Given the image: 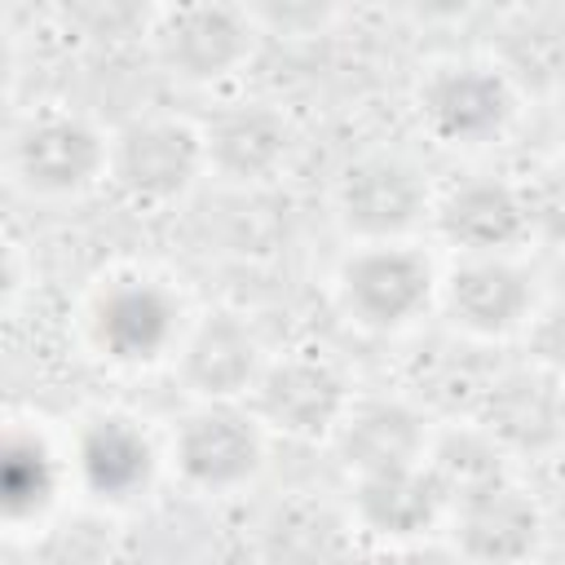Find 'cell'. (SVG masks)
Listing matches in <instances>:
<instances>
[{"label":"cell","instance_id":"23","mask_svg":"<svg viewBox=\"0 0 565 565\" xmlns=\"http://www.w3.org/2000/svg\"><path fill=\"white\" fill-rule=\"evenodd\" d=\"M530 353H534V362L552 380L565 384V300H556L543 313H534V322H530Z\"/></svg>","mask_w":565,"mask_h":565},{"label":"cell","instance_id":"21","mask_svg":"<svg viewBox=\"0 0 565 565\" xmlns=\"http://www.w3.org/2000/svg\"><path fill=\"white\" fill-rule=\"evenodd\" d=\"M499 66H503V75L512 84H539V88H547V84L565 79V35H561V26H552L543 18H525L512 31L508 53H503Z\"/></svg>","mask_w":565,"mask_h":565},{"label":"cell","instance_id":"18","mask_svg":"<svg viewBox=\"0 0 565 565\" xmlns=\"http://www.w3.org/2000/svg\"><path fill=\"white\" fill-rule=\"evenodd\" d=\"M150 441L132 419L102 415L79 437V477L97 499H132L150 481Z\"/></svg>","mask_w":565,"mask_h":565},{"label":"cell","instance_id":"12","mask_svg":"<svg viewBox=\"0 0 565 565\" xmlns=\"http://www.w3.org/2000/svg\"><path fill=\"white\" fill-rule=\"evenodd\" d=\"M203 150L230 181H269L291 154V124L269 102H234L203 124Z\"/></svg>","mask_w":565,"mask_h":565},{"label":"cell","instance_id":"15","mask_svg":"<svg viewBox=\"0 0 565 565\" xmlns=\"http://www.w3.org/2000/svg\"><path fill=\"white\" fill-rule=\"evenodd\" d=\"M450 503L446 481L433 472V463H411V468H388L353 481V512L371 534L384 539H411L424 534Z\"/></svg>","mask_w":565,"mask_h":565},{"label":"cell","instance_id":"24","mask_svg":"<svg viewBox=\"0 0 565 565\" xmlns=\"http://www.w3.org/2000/svg\"><path fill=\"white\" fill-rule=\"evenodd\" d=\"M252 18L256 26H282V35H313L335 13L318 4H269V9H252Z\"/></svg>","mask_w":565,"mask_h":565},{"label":"cell","instance_id":"25","mask_svg":"<svg viewBox=\"0 0 565 565\" xmlns=\"http://www.w3.org/2000/svg\"><path fill=\"white\" fill-rule=\"evenodd\" d=\"M530 212H534V230L547 225V230H565V159L547 172V181L539 185V194H530Z\"/></svg>","mask_w":565,"mask_h":565},{"label":"cell","instance_id":"2","mask_svg":"<svg viewBox=\"0 0 565 565\" xmlns=\"http://www.w3.org/2000/svg\"><path fill=\"white\" fill-rule=\"evenodd\" d=\"M433 287L428 256L406 243H362L335 274L344 313L366 331H397L415 322L428 309Z\"/></svg>","mask_w":565,"mask_h":565},{"label":"cell","instance_id":"16","mask_svg":"<svg viewBox=\"0 0 565 565\" xmlns=\"http://www.w3.org/2000/svg\"><path fill=\"white\" fill-rule=\"evenodd\" d=\"M93 331L115 362H154L177 340V309L154 282L124 278L102 291Z\"/></svg>","mask_w":565,"mask_h":565},{"label":"cell","instance_id":"17","mask_svg":"<svg viewBox=\"0 0 565 565\" xmlns=\"http://www.w3.org/2000/svg\"><path fill=\"white\" fill-rule=\"evenodd\" d=\"M561 380H552L547 371L530 375H503L499 384H490L486 406H481V428L508 446V450H543L561 437L565 428V406H561Z\"/></svg>","mask_w":565,"mask_h":565},{"label":"cell","instance_id":"14","mask_svg":"<svg viewBox=\"0 0 565 565\" xmlns=\"http://www.w3.org/2000/svg\"><path fill=\"white\" fill-rule=\"evenodd\" d=\"M260 371V340L234 313H207L181 340V375L203 402H234L238 393H252Z\"/></svg>","mask_w":565,"mask_h":565},{"label":"cell","instance_id":"4","mask_svg":"<svg viewBox=\"0 0 565 565\" xmlns=\"http://www.w3.org/2000/svg\"><path fill=\"white\" fill-rule=\"evenodd\" d=\"M335 216L362 243H402L428 216V185L402 154H362L335 181Z\"/></svg>","mask_w":565,"mask_h":565},{"label":"cell","instance_id":"8","mask_svg":"<svg viewBox=\"0 0 565 565\" xmlns=\"http://www.w3.org/2000/svg\"><path fill=\"white\" fill-rule=\"evenodd\" d=\"M437 230L463 256H512L534 234L530 194L503 177H468L437 203Z\"/></svg>","mask_w":565,"mask_h":565},{"label":"cell","instance_id":"6","mask_svg":"<svg viewBox=\"0 0 565 565\" xmlns=\"http://www.w3.org/2000/svg\"><path fill=\"white\" fill-rule=\"evenodd\" d=\"M172 459L181 477L203 494L238 490L260 472V459H265L260 419L238 411L234 402H207L181 419Z\"/></svg>","mask_w":565,"mask_h":565},{"label":"cell","instance_id":"9","mask_svg":"<svg viewBox=\"0 0 565 565\" xmlns=\"http://www.w3.org/2000/svg\"><path fill=\"white\" fill-rule=\"evenodd\" d=\"M13 172L35 194H79L110 172V146L75 115H40L13 137Z\"/></svg>","mask_w":565,"mask_h":565},{"label":"cell","instance_id":"19","mask_svg":"<svg viewBox=\"0 0 565 565\" xmlns=\"http://www.w3.org/2000/svg\"><path fill=\"white\" fill-rule=\"evenodd\" d=\"M340 521L322 503H282L265 521V547L278 565H327L340 552Z\"/></svg>","mask_w":565,"mask_h":565},{"label":"cell","instance_id":"5","mask_svg":"<svg viewBox=\"0 0 565 565\" xmlns=\"http://www.w3.org/2000/svg\"><path fill=\"white\" fill-rule=\"evenodd\" d=\"M203 163H207L203 132H194L181 119H159V115L132 119L110 141V177L128 199L154 207L181 199L203 172Z\"/></svg>","mask_w":565,"mask_h":565},{"label":"cell","instance_id":"13","mask_svg":"<svg viewBox=\"0 0 565 565\" xmlns=\"http://www.w3.org/2000/svg\"><path fill=\"white\" fill-rule=\"evenodd\" d=\"M335 450L353 477L411 468L428 459V428L424 415L397 397L353 402L335 428Z\"/></svg>","mask_w":565,"mask_h":565},{"label":"cell","instance_id":"22","mask_svg":"<svg viewBox=\"0 0 565 565\" xmlns=\"http://www.w3.org/2000/svg\"><path fill=\"white\" fill-rule=\"evenodd\" d=\"M53 494V463L49 455L31 441H9V463H4V503H9V516H22L26 503H49Z\"/></svg>","mask_w":565,"mask_h":565},{"label":"cell","instance_id":"11","mask_svg":"<svg viewBox=\"0 0 565 565\" xmlns=\"http://www.w3.org/2000/svg\"><path fill=\"white\" fill-rule=\"evenodd\" d=\"M441 296L455 327L481 340L512 335L534 318V278L512 256H463Z\"/></svg>","mask_w":565,"mask_h":565},{"label":"cell","instance_id":"3","mask_svg":"<svg viewBox=\"0 0 565 565\" xmlns=\"http://www.w3.org/2000/svg\"><path fill=\"white\" fill-rule=\"evenodd\" d=\"M256 18L238 4H172L154 13V53L168 75L185 84H216L230 79L256 44Z\"/></svg>","mask_w":565,"mask_h":565},{"label":"cell","instance_id":"7","mask_svg":"<svg viewBox=\"0 0 565 565\" xmlns=\"http://www.w3.org/2000/svg\"><path fill=\"white\" fill-rule=\"evenodd\" d=\"M256 419L265 428H278L287 437H335L344 411L353 406L344 375L309 353H291L278 362H265L256 388Z\"/></svg>","mask_w":565,"mask_h":565},{"label":"cell","instance_id":"20","mask_svg":"<svg viewBox=\"0 0 565 565\" xmlns=\"http://www.w3.org/2000/svg\"><path fill=\"white\" fill-rule=\"evenodd\" d=\"M499 450H503V446H499L486 428H481V433H450V437H441V441L428 450V463H433V472L446 481V490H450V499H455V494H463V490H477V486L503 477Z\"/></svg>","mask_w":565,"mask_h":565},{"label":"cell","instance_id":"1","mask_svg":"<svg viewBox=\"0 0 565 565\" xmlns=\"http://www.w3.org/2000/svg\"><path fill=\"white\" fill-rule=\"evenodd\" d=\"M415 115L433 141L450 150H477L512 128L516 84L494 57H450L428 66V75L419 79Z\"/></svg>","mask_w":565,"mask_h":565},{"label":"cell","instance_id":"10","mask_svg":"<svg viewBox=\"0 0 565 565\" xmlns=\"http://www.w3.org/2000/svg\"><path fill=\"white\" fill-rule=\"evenodd\" d=\"M539 534V503L508 477L455 494V543L472 565H525Z\"/></svg>","mask_w":565,"mask_h":565}]
</instances>
